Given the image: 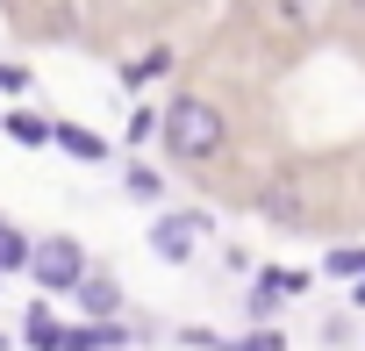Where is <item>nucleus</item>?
Listing matches in <instances>:
<instances>
[{
    "instance_id": "nucleus-1",
    "label": "nucleus",
    "mask_w": 365,
    "mask_h": 351,
    "mask_svg": "<svg viewBox=\"0 0 365 351\" xmlns=\"http://www.w3.org/2000/svg\"><path fill=\"white\" fill-rule=\"evenodd\" d=\"M222 108L215 101H201V93H179L172 108H165V151L172 158H187V165H201V158H215L222 151Z\"/></svg>"
},
{
    "instance_id": "nucleus-2",
    "label": "nucleus",
    "mask_w": 365,
    "mask_h": 351,
    "mask_svg": "<svg viewBox=\"0 0 365 351\" xmlns=\"http://www.w3.org/2000/svg\"><path fill=\"white\" fill-rule=\"evenodd\" d=\"M29 273H36L43 294H72L79 273H86V251L72 237H43V244H29Z\"/></svg>"
},
{
    "instance_id": "nucleus-3",
    "label": "nucleus",
    "mask_w": 365,
    "mask_h": 351,
    "mask_svg": "<svg viewBox=\"0 0 365 351\" xmlns=\"http://www.w3.org/2000/svg\"><path fill=\"white\" fill-rule=\"evenodd\" d=\"M201 237H208V215H158V223H150V251H158L165 265H187Z\"/></svg>"
},
{
    "instance_id": "nucleus-4",
    "label": "nucleus",
    "mask_w": 365,
    "mask_h": 351,
    "mask_svg": "<svg viewBox=\"0 0 365 351\" xmlns=\"http://www.w3.org/2000/svg\"><path fill=\"white\" fill-rule=\"evenodd\" d=\"M72 294H79V308H86L93 322H108V315L122 308V287H115L108 273H79V287H72Z\"/></svg>"
},
{
    "instance_id": "nucleus-5",
    "label": "nucleus",
    "mask_w": 365,
    "mask_h": 351,
    "mask_svg": "<svg viewBox=\"0 0 365 351\" xmlns=\"http://www.w3.org/2000/svg\"><path fill=\"white\" fill-rule=\"evenodd\" d=\"M51 143H58V151H72L79 165H101V158H108V143H101L93 129H79V122H51Z\"/></svg>"
},
{
    "instance_id": "nucleus-6",
    "label": "nucleus",
    "mask_w": 365,
    "mask_h": 351,
    "mask_svg": "<svg viewBox=\"0 0 365 351\" xmlns=\"http://www.w3.org/2000/svg\"><path fill=\"white\" fill-rule=\"evenodd\" d=\"M115 344H122L115 315H108V322H86V330H65V337H58V351H115Z\"/></svg>"
},
{
    "instance_id": "nucleus-7",
    "label": "nucleus",
    "mask_w": 365,
    "mask_h": 351,
    "mask_svg": "<svg viewBox=\"0 0 365 351\" xmlns=\"http://www.w3.org/2000/svg\"><path fill=\"white\" fill-rule=\"evenodd\" d=\"M58 337H65V322H58L51 308H29V322H22V344H29V351H58Z\"/></svg>"
},
{
    "instance_id": "nucleus-8",
    "label": "nucleus",
    "mask_w": 365,
    "mask_h": 351,
    "mask_svg": "<svg viewBox=\"0 0 365 351\" xmlns=\"http://www.w3.org/2000/svg\"><path fill=\"white\" fill-rule=\"evenodd\" d=\"M265 215H272V223H308V215H301V194H294V187H272V194H265Z\"/></svg>"
},
{
    "instance_id": "nucleus-9",
    "label": "nucleus",
    "mask_w": 365,
    "mask_h": 351,
    "mask_svg": "<svg viewBox=\"0 0 365 351\" xmlns=\"http://www.w3.org/2000/svg\"><path fill=\"white\" fill-rule=\"evenodd\" d=\"M322 273H336V280H365V244H344V251H329V265Z\"/></svg>"
},
{
    "instance_id": "nucleus-10",
    "label": "nucleus",
    "mask_w": 365,
    "mask_h": 351,
    "mask_svg": "<svg viewBox=\"0 0 365 351\" xmlns=\"http://www.w3.org/2000/svg\"><path fill=\"white\" fill-rule=\"evenodd\" d=\"M8 136H15V143H51V122H36V115H8Z\"/></svg>"
},
{
    "instance_id": "nucleus-11",
    "label": "nucleus",
    "mask_w": 365,
    "mask_h": 351,
    "mask_svg": "<svg viewBox=\"0 0 365 351\" xmlns=\"http://www.w3.org/2000/svg\"><path fill=\"white\" fill-rule=\"evenodd\" d=\"M15 265H29V244H22L8 223H0V273H15Z\"/></svg>"
},
{
    "instance_id": "nucleus-12",
    "label": "nucleus",
    "mask_w": 365,
    "mask_h": 351,
    "mask_svg": "<svg viewBox=\"0 0 365 351\" xmlns=\"http://www.w3.org/2000/svg\"><path fill=\"white\" fill-rule=\"evenodd\" d=\"M222 351H287V337L279 330H251L244 344H222Z\"/></svg>"
},
{
    "instance_id": "nucleus-13",
    "label": "nucleus",
    "mask_w": 365,
    "mask_h": 351,
    "mask_svg": "<svg viewBox=\"0 0 365 351\" xmlns=\"http://www.w3.org/2000/svg\"><path fill=\"white\" fill-rule=\"evenodd\" d=\"M165 65H172V51H150L143 65H129V79H150V72H165Z\"/></svg>"
},
{
    "instance_id": "nucleus-14",
    "label": "nucleus",
    "mask_w": 365,
    "mask_h": 351,
    "mask_svg": "<svg viewBox=\"0 0 365 351\" xmlns=\"http://www.w3.org/2000/svg\"><path fill=\"white\" fill-rule=\"evenodd\" d=\"M22 86H29V72H22V65H0V93H22Z\"/></svg>"
},
{
    "instance_id": "nucleus-15",
    "label": "nucleus",
    "mask_w": 365,
    "mask_h": 351,
    "mask_svg": "<svg viewBox=\"0 0 365 351\" xmlns=\"http://www.w3.org/2000/svg\"><path fill=\"white\" fill-rule=\"evenodd\" d=\"M358 308H365V280H358Z\"/></svg>"
},
{
    "instance_id": "nucleus-16",
    "label": "nucleus",
    "mask_w": 365,
    "mask_h": 351,
    "mask_svg": "<svg viewBox=\"0 0 365 351\" xmlns=\"http://www.w3.org/2000/svg\"><path fill=\"white\" fill-rule=\"evenodd\" d=\"M0 351H8V337H0Z\"/></svg>"
}]
</instances>
